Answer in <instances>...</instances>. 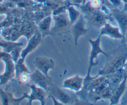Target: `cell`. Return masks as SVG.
<instances>
[{
  "mask_svg": "<svg viewBox=\"0 0 127 105\" xmlns=\"http://www.w3.org/2000/svg\"><path fill=\"white\" fill-rule=\"evenodd\" d=\"M22 47H16L15 49H14L13 51L11 52H10V55H11V58L13 60L14 62L16 63L17 62L19 59L21 58V52L22 51Z\"/></svg>",
  "mask_w": 127,
  "mask_h": 105,
  "instance_id": "cell-21",
  "label": "cell"
},
{
  "mask_svg": "<svg viewBox=\"0 0 127 105\" xmlns=\"http://www.w3.org/2000/svg\"><path fill=\"white\" fill-rule=\"evenodd\" d=\"M53 20V17L51 15H48L42 19L40 21H39L37 24V29L42 34L43 38L46 36L50 35L51 31V25Z\"/></svg>",
  "mask_w": 127,
  "mask_h": 105,
  "instance_id": "cell-16",
  "label": "cell"
},
{
  "mask_svg": "<svg viewBox=\"0 0 127 105\" xmlns=\"http://www.w3.org/2000/svg\"><path fill=\"white\" fill-rule=\"evenodd\" d=\"M52 17L54 20L55 24L54 26L51 28V36L62 34L71 27L72 25L67 11L59 14L52 16Z\"/></svg>",
  "mask_w": 127,
  "mask_h": 105,
  "instance_id": "cell-3",
  "label": "cell"
},
{
  "mask_svg": "<svg viewBox=\"0 0 127 105\" xmlns=\"http://www.w3.org/2000/svg\"><path fill=\"white\" fill-rule=\"evenodd\" d=\"M31 72H25L21 73L19 77L17 78V81L21 84L27 85L29 84V82L31 80Z\"/></svg>",
  "mask_w": 127,
  "mask_h": 105,
  "instance_id": "cell-20",
  "label": "cell"
},
{
  "mask_svg": "<svg viewBox=\"0 0 127 105\" xmlns=\"http://www.w3.org/2000/svg\"><path fill=\"white\" fill-rule=\"evenodd\" d=\"M105 57L106 62L98 72L99 75L107 76L124 67L127 61V44L123 42L117 48L109 52Z\"/></svg>",
  "mask_w": 127,
  "mask_h": 105,
  "instance_id": "cell-1",
  "label": "cell"
},
{
  "mask_svg": "<svg viewBox=\"0 0 127 105\" xmlns=\"http://www.w3.org/2000/svg\"><path fill=\"white\" fill-rule=\"evenodd\" d=\"M67 12H68L71 25L76 22L77 20L79 18L81 15V12L75 8L74 5L73 4H70L69 6H68V8H67Z\"/></svg>",
  "mask_w": 127,
  "mask_h": 105,
  "instance_id": "cell-19",
  "label": "cell"
},
{
  "mask_svg": "<svg viewBox=\"0 0 127 105\" xmlns=\"http://www.w3.org/2000/svg\"><path fill=\"white\" fill-rule=\"evenodd\" d=\"M84 79V78L83 77L78 75H76L64 80L63 82L62 87L64 89L69 90L78 93L80 92L83 88Z\"/></svg>",
  "mask_w": 127,
  "mask_h": 105,
  "instance_id": "cell-11",
  "label": "cell"
},
{
  "mask_svg": "<svg viewBox=\"0 0 127 105\" xmlns=\"http://www.w3.org/2000/svg\"><path fill=\"white\" fill-rule=\"evenodd\" d=\"M27 86L31 90V94H28L27 98L29 101V104L32 105V102L34 101H38L42 105L45 104L48 92L35 84H27Z\"/></svg>",
  "mask_w": 127,
  "mask_h": 105,
  "instance_id": "cell-8",
  "label": "cell"
},
{
  "mask_svg": "<svg viewBox=\"0 0 127 105\" xmlns=\"http://www.w3.org/2000/svg\"><path fill=\"white\" fill-rule=\"evenodd\" d=\"M64 1H65L66 2H68V3H70V4H71V1H72V0H64Z\"/></svg>",
  "mask_w": 127,
  "mask_h": 105,
  "instance_id": "cell-26",
  "label": "cell"
},
{
  "mask_svg": "<svg viewBox=\"0 0 127 105\" xmlns=\"http://www.w3.org/2000/svg\"><path fill=\"white\" fill-rule=\"evenodd\" d=\"M108 1H109L114 7H118V8H119L123 3L122 0H108Z\"/></svg>",
  "mask_w": 127,
  "mask_h": 105,
  "instance_id": "cell-23",
  "label": "cell"
},
{
  "mask_svg": "<svg viewBox=\"0 0 127 105\" xmlns=\"http://www.w3.org/2000/svg\"><path fill=\"white\" fill-rule=\"evenodd\" d=\"M3 1H4V0H0V4L2 3V2H3Z\"/></svg>",
  "mask_w": 127,
  "mask_h": 105,
  "instance_id": "cell-28",
  "label": "cell"
},
{
  "mask_svg": "<svg viewBox=\"0 0 127 105\" xmlns=\"http://www.w3.org/2000/svg\"><path fill=\"white\" fill-rule=\"evenodd\" d=\"M124 4H127V0H122Z\"/></svg>",
  "mask_w": 127,
  "mask_h": 105,
  "instance_id": "cell-27",
  "label": "cell"
},
{
  "mask_svg": "<svg viewBox=\"0 0 127 105\" xmlns=\"http://www.w3.org/2000/svg\"><path fill=\"white\" fill-rule=\"evenodd\" d=\"M100 38H101V37L99 36V37L95 40L89 39V42L91 46V50L90 52L89 67H88L87 73H91L92 68L99 63L97 57L99 54H100V53L104 54L105 57H106L107 54V53L105 52L102 49L101 46H100V42H101Z\"/></svg>",
  "mask_w": 127,
  "mask_h": 105,
  "instance_id": "cell-4",
  "label": "cell"
},
{
  "mask_svg": "<svg viewBox=\"0 0 127 105\" xmlns=\"http://www.w3.org/2000/svg\"><path fill=\"white\" fill-rule=\"evenodd\" d=\"M33 64L36 69L38 70L45 75L49 77L48 72L54 69L55 63L52 58L43 56H37L35 58Z\"/></svg>",
  "mask_w": 127,
  "mask_h": 105,
  "instance_id": "cell-10",
  "label": "cell"
},
{
  "mask_svg": "<svg viewBox=\"0 0 127 105\" xmlns=\"http://www.w3.org/2000/svg\"><path fill=\"white\" fill-rule=\"evenodd\" d=\"M49 97H54L62 105H73L74 103V98L69 96L55 83H52L48 92Z\"/></svg>",
  "mask_w": 127,
  "mask_h": 105,
  "instance_id": "cell-7",
  "label": "cell"
},
{
  "mask_svg": "<svg viewBox=\"0 0 127 105\" xmlns=\"http://www.w3.org/2000/svg\"><path fill=\"white\" fill-rule=\"evenodd\" d=\"M28 93L26 92L19 98L14 97L13 93L8 90H4L0 86V104L1 105H19L24 99H27Z\"/></svg>",
  "mask_w": 127,
  "mask_h": 105,
  "instance_id": "cell-12",
  "label": "cell"
},
{
  "mask_svg": "<svg viewBox=\"0 0 127 105\" xmlns=\"http://www.w3.org/2000/svg\"><path fill=\"white\" fill-rule=\"evenodd\" d=\"M111 12L112 17L118 23L120 31L125 37L127 32V13L124 10L115 7L112 9Z\"/></svg>",
  "mask_w": 127,
  "mask_h": 105,
  "instance_id": "cell-13",
  "label": "cell"
},
{
  "mask_svg": "<svg viewBox=\"0 0 127 105\" xmlns=\"http://www.w3.org/2000/svg\"><path fill=\"white\" fill-rule=\"evenodd\" d=\"M31 78L33 84L42 88L48 93L51 85L53 83L52 78L50 76L48 77L40 71L36 69L33 73L31 74Z\"/></svg>",
  "mask_w": 127,
  "mask_h": 105,
  "instance_id": "cell-9",
  "label": "cell"
},
{
  "mask_svg": "<svg viewBox=\"0 0 127 105\" xmlns=\"http://www.w3.org/2000/svg\"><path fill=\"white\" fill-rule=\"evenodd\" d=\"M0 60L4 63V70L2 74H0V86L4 85L9 82L13 80L15 74V62L11 58L9 53L0 52Z\"/></svg>",
  "mask_w": 127,
  "mask_h": 105,
  "instance_id": "cell-2",
  "label": "cell"
},
{
  "mask_svg": "<svg viewBox=\"0 0 127 105\" xmlns=\"http://www.w3.org/2000/svg\"><path fill=\"white\" fill-rule=\"evenodd\" d=\"M23 46L22 42H17L16 41H7V40L0 41V47L2 48L3 52L8 53H10V52H12L16 47H23Z\"/></svg>",
  "mask_w": 127,
  "mask_h": 105,
  "instance_id": "cell-17",
  "label": "cell"
},
{
  "mask_svg": "<svg viewBox=\"0 0 127 105\" xmlns=\"http://www.w3.org/2000/svg\"><path fill=\"white\" fill-rule=\"evenodd\" d=\"M124 72H125V76L127 77V61L126 62V63H125V65H124Z\"/></svg>",
  "mask_w": 127,
  "mask_h": 105,
  "instance_id": "cell-24",
  "label": "cell"
},
{
  "mask_svg": "<svg viewBox=\"0 0 127 105\" xmlns=\"http://www.w3.org/2000/svg\"><path fill=\"white\" fill-rule=\"evenodd\" d=\"M25 72H30L29 69L27 68L26 65L25 64V59L22 58V57L17 60V62L15 63V74H16V78L17 79L20 75Z\"/></svg>",
  "mask_w": 127,
  "mask_h": 105,
  "instance_id": "cell-18",
  "label": "cell"
},
{
  "mask_svg": "<svg viewBox=\"0 0 127 105\" xmlns=\"http://www.w3.org/2000/svg\"><path fill=\"white\" fill-rule=\"evenodd\" d=\"M127 77H125L121 83L113 91L112 95L110 98V105H117L119 103L120 98L125 93L127 88Z\"/></svg>",
  "mask_w": 127,
  "mask_h": 105,
  "instance_id": "cell-15",
  "label": "cell"
},
{
  "mask_svg": "<svg viewBox=\"0 0 127 105\" xmlns=\"http://www.w3.org/2000/svg\"><path fill=\"white\" fill-rule=\"evenodd\" d=\"M43 39L42 34L37 29L35 32H34V34L29 39L27 46L24 49H22L21 57H22L24 59H26L27 56L29 53L34 51L41 44Z\"/></svg>",
  "mask_w": 127,
  "mask_h": 105,
  "instance_id": "cell-6",
  "label": "cell"
},
{
  "mask_svg": "<svg viewBox=\"0 0 127 105\" xmlns=\"http://www.w3.org/2000/svg\"><path fill=\"white\" fill-rule=\"evenodd\" d=\"M86 19L83 14H81L76 22H74L71 27L75 46L78 45L79 39L86 34L87 32L89 31V29L86 27Z\"/></svg>",
  "mask_w": 127,
  "mask_h": 105,
  "instance_id": "cell-5",
  "label": "cell"
},
{
  "mask_svg": "<svg viewBox=\"0 0 127 105\" xmlns=\"http://www.w3.org/2000/svg\"><path fill=\"white\" fill-rule=\"evenodd\" d=\"M102 1L103 0H88L87 2L93 8L97 9H100V6L102 4Z\"/></svg>",
  "mask_w": 127,
  "mask_h": 105,
  "instance_id": "cell-22",
  "label": "cell"
},
{
  "mask_svg": "<svg viewBox=\"0 0 127 105\" xmlns=\"http://www.w3.org/2000/svg\"><path fill=\"white\" fill-rule=\"evenodd\" d=\"M99 36H106L114 39H121L124 41V36L120 31V27H115L107 22L100 29Z\"/></svg>",
  "mask_w": 127,
  "mask_h": 105,
  "instance_id": "cell-14",
  "label": "cell"
},
{
  "mask_svg": "<svg viewBox=\"0 0 127 105\" xmlns=\"http://www.w3.org/2000/svg\"><path fill=\"white\" fill-rule=\"evenodd\" d=\"M123 10L127 13V4H124V8H123Z\"/></svg>",
  "mask_w": 127,
  "mask_h": 105,
  "instance_id": "cell-25",
  "label": "cell"
}]
</instances>
